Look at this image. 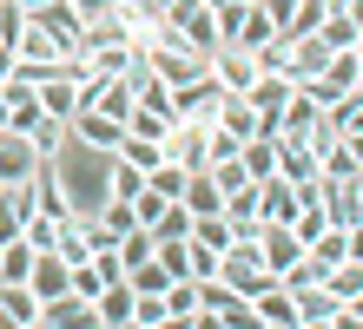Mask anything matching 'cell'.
I'll return each mask as SVG.
<instances>
[{
  "label": "cell",
  "instance_id": "8fae6325",
  "mask_svg": "<svg viewBox=\"0 0 363 329\" xmlns=\"http://www.w3.org/2000/svg\"><path fill=\"white\" fill-rule=\"evenodd\" d=\"M251 323L258 329H297V296L284 283H264V290L251 296Z\"/></svg>",
  "mask_w": 363,
  "mask_h": 329
},
{
  "label": "cell",
  "instance_id": "d4e9b609",
  "mask_svg": "<svg viewBox=\"0 0 363 329\" xmlns=\"http://www.w3.org/2000/svg\"><path fill=\"white\" fill-rule=\"evenodd\" d=\"M357 33H363V27H357L344 7H330L324 20H317V40H324V47H357Z\"/></svg>",
  "mask_w": 363,
  "mask_h": 329
},
{
  "label": "cell",
  "instance_id": "8d00e7d4",
  "mask_svg": "<svg viewBox=\"0 0 363 329\" xmlns=\"http://www.w3.org/2000/svg\"><path fill=\"white\" fill-rule=\"evenodd\" d=\"M344 145H350V158L363 165V125H357V132H344Z\"/></svg>",
  "mask_w": 363,
  "mask_h": 329
},
{
  "label": "cell",
  "instance_id": "8992f818",
  "mask_svg": "<svg viewBox=\"0 0 363 329\" xmlns=\"http://www.w3.org/2000/svg\"><path fill=\"white\" fill-rule=\"evenodd\" d=\"M33 171H40V145L27 139V132L0 125V185H27Z\"/></svg>",
  "mask_w": 363,
  "mask_h": 329
},
{
  "label": "cell",
  "instance_id": "6da1fadb",
  "mask_svg": "<svg viewBox=\"0 0 363 329\" xmlns=\"http://www.w3.org/2000/svg\"><path fill=\"white\" fill-rule=\"evenodd\" d=\"M199 283V316H191V329H258L251 323V296H238L225 277H191Z\"/></svg>",
  "mask_w": 363,
  "mask_h": 329
},
{
  "label": "cell",
  "instance_id": "9c48e42d",
  "mask_svg": "<svg viewBox=\"0 0 363 329\" xmlns=\"http://www.w3.org/2000/svg\"><path fill=\"white\" fill-rule=\"evenodd\" d=\"M67 132L79 145H99V151H119V139H125V119H113V112H99V105H79V112L67 119Z\"/></svg>",
  "mask_w": 363,
  "mask_h": 329
},
{
  "label": "cell",
  "instance_id": "83f0119b",
  "mask_svg": "<svg viewBox=\"0 0 363 329\" xmlns=\"http://www.w3.org/2000/svg\"><path fill=\"white\" fill-rule=\"evenodd\" d=\"M185 178H191L185 165H172V158H159L152 171H145V191H152V197H179V191H185Z\"/></svg>",
  "mask_w": 363,
  "mask_h": 329
},
{
  "label": "cell",
  "instance_id": "d590c367",
  "mask_svg": "<svg viewBox=\"0 0 363 329\" xmlns=\"http://www.w3.org/2000/svg\"><path fill=\"white\" fill-rule=\"evenodd\" d=\"M67 7H79V13H86V20H99L106 7H113V0H67Z\"/></svg>",
  "mask_w": 363,
  "mask_h": 329
},
{
  "label": "cell",
  "instance_id": "e575fe53",
  "mask_svg": "<svg viewBox=\"0 0 363 329\" xmlns=\"http://www.w3.org/2000/svg\"><path fill=\"white\" fill-rule=\"evenodd\" d=\"M191 277H218V250H199V244H191Z\"/></svg>",
  "mask_w": 363,
  "mask_h": 329
},
{
  "label": "cell",
  "instance_id": "7c38bea8",
  "mask_svg": "<svg viewBox=\"0 0 363 329\" xmlns=\"http://www.w3.org/2000/svg\"><path fill=\"white\" fill-rule=\"evenodd\" d=\"M317 119H324V105H317L304 86H297V93L284 99V112H277L271 125H277V139H311V132H317Z\"/></svg>",
  "mask_w": 363,
  "mask_h": 329
},
{
  "label": "cell",
  "instance_id": "d6a6232c",
  "mask_svg": "<svg viewBox=\"0 0 363 329\" xmlns=\"http://www.w3.org/2000/svg\"><path fill=\"white\" fill-rule=\"evenodd\" d=\"M133 329H165V296H133Z\"/></svg>",
  "mask_w": 363,
  "mask_h": 329
},
{
  "label": "cell",
  "instance_id": "30bf717a",
  "mask_svg": "<svg viewBox=\"0 0 363 329\" xmlns=\"http://www.w3.org/2000/svg\"><path fill=\"white\" fill-rule=\"evenodd\" d=\"M297 257H304V244H297L291 224H258V263H264L271 277H284Z\"/></svg>",
  "mask_w": 363,
  "mask_h": 329
},
{
  "label": "cell",
  "instance_id": "4dcf8cb0",
  "mask_svg": "<svg viewBox=\"0 0 363 329\" xmlns=\"http://www.w3.org/2000/svg\"><path fill=\"white\" fill-rule=\"evenodd\" d=\"M20 237H27L33 250H53V237H60V217H47V211H33L27 224H20Z\"/></svg>",
  "mask_w": 363,
  "mask_h": 329
},
{
  "label": "cell",
  "instance_id": "44dd1931",
  "mask_svg": "<svg viewBox=\"0 0 363 329\" xmlns=\"http://www.w3.org/2000/svg\"><path fill=\"white\" fill-rule=\"evenodd\" d=\"M277 145H284L277 132H258V139H245V145H238V165L251 171V178H271V171H277Z\"/></svg>",
  "mask_w": 363,
  "mask_h": 329
},
{
  "label": "cell",
  "instance_id": "1f68e13d",
  "mask_svg": "<svg viewBox=\"0 0 363 329\" xmlns=\"http://www.w3.org/2000/svg\"><path fill=\"white\" fill-rule=\"evenodd\" d=\"M20 33H27V13H20L13 0H0V47L13 53V47H20Z\"/></svg>",
  "mask_w": 363,
  "mask_h": 329
},
{
  "label": "cell",
  "instance_id": "ba28073f",
  "mask_svg": "<svg viewBox=\"0 0 363 329\" xmlns=\"http://www.w3.org/2000/svg\"><path fill=\"white\" fill-rule=\"evenodd\" d=\"M304 211V191H297L284 171H271V178H258V217L264 224H291V217Z\"/></svg>",
  "mask_w": 363,
  "mask_h": 329
},
{
  "label": "cell",
  "instance_id": "277c9868",
  "mask_svg": "<svg viewBox=\"0 0 363 329\" xmlns=\"http://www.w3.org/2000/svg\"><path fill=\"white\" fill-rule=\"evenodd\" d=\"M218 277H225L238 296H258L264 283H277V277L264 270V263H258V244H231V250L218 257Z\"/></svg>",
  "mask_w": 363,
  "mask_h": 329
},
{
  "label": "cell",
  "instance_id": "4316f807",
  "mask_svg": "<svg viewBox=\"0 0 363 329\" xmlns=\"http://www.w3.org/2000/svg\"><path fill=\"white\" fill-rule=\"evenodd\" d=\"M264 40H277V20L258 7V0H251V7H245V27H238V47H251V53H258Z\"/></svg>",
  "mask_w": 363,
  "mask_h": 329
},
{
  "label": "cell",
  "instance_id": "5bb4252c",
  "mask_svg": "<svg viewBox=\"0 0 363 329\" xmlns=\"http://www.w3.org/2000/svg\"><path fill=\"white\" fill-rule=\"evenodd\" d=\"M0 329H40V296L27 283H0Z\"/></svg>",
  "mask_w": 363,
  "mask_h": 329
},
{
  "label": "cell",
  "instance_id": "f546056e",
  "mask_svg": "<svg viewBox=\"0 0 363 329\" xmlns=\"http://www.w3.org/2000/svg\"><path fill=\"white\" fill-rule=\"evenodd\" d=\"M119 158L139 165V171H152V165L165 158V145H159V139H139V132H125V139H119Z\"/></svg>",
  "mask_w": 363,
  "mask_h": 329
},
{
  "label": "cell",
  "instance_id": "cb8c5ba5",
  "mask_svg": "<svg viewBox=\"0 0 363 329\" xmlns=\"http://www.w3.org/2000/svg\"><path fill=\"white\" fill-rule=\"evenodd\" d=\"M139 191H145V171L125 165L119 151H113V165H106V197H139Z\"/></svg>",
  "mask_w": 363,
  "mask_h": 329
},
{
  "label": "cell",
  "instance_id": "3957f363",
  "mask_svg": "<svg viewBox=\"0 0 363 329\" xmlns=\"http://www.w3.org/2000/svg\"><path fill=\"white\" fill-rule=\"evenodd\" d=\"M165 20H172V33H179L185 53L211 59V47H218V13H211L205 0H172V7H165Z\"/></svg>",
  "mask_w": 363,
  "mask_h": 329
},
{
  "label": "cell",
  "instance_id": "d6986e66",
  "mask_svg": "<svg viewBox=\"0 0 363 329\" xmlns=\"http://www.w3.org/2000/svg\"><path fill=\"white\" fill-rule=\"evenodd\" d=\"M191 316H199V283L172 277L165 283V329H191Z\"/></svg>",
  "mask_w": 363,
  "mask_h": 329
},
{
  "label": "cell",
  "instance_id": "7402d4cb",
  "mask_svg": "<svg viewBox=\"0 0 363 329\" xmlns=\"http://www.w3.org/2000/svg\"><path fill=\"white\" fill-rule=\"evenodd\" d=\"M191 244H199V250H231V217L225 211H211V217H191Z\"/></svg>",
  "mask_w": 363,
  "mask_h": 329
},
{
  "label": "cell",
  "instance_id": "5b68a950",
  "mask_svg": "<svg viewBox=\"0 0 363 329\" xmlns=\"http://www.w3.org/2000/svg\"><path fill=\"white\" fill-rule=\"evenodd\" d=\"M205 73L225 86V93H245L251 79H258V59H251V47H238V40H225V47H211Z\"/></svg>",
  "mask_w": 363,
  "mask_h": 329
},
{
  "label": "cell",
  "instance_id": "9a60e30c",
  "mask_svg": "<svg viewBox=\"0 0 363 329\" xmlns=\"http://www.w3.org/2000/svg\"><path fill=\"white\" fill-rule=\"evenodd\" d=\"M291 93H297V79H291V73H258V79L245 86V99L258 105V119H277V112H284V99H291Z\"/></svg>",
  "mask_w": 363,
  "mask_h": 329
},
{
  "label": "cell",
  "instance_id": "ffe728a7",
  "mask_svg": "<svg viewBox=\"0 0 363 329\" xmlns=\"http://www.w3.org/2000/svg\"><path fill=\"white\" fill-rule=\"evenodd\" d=\"M179 204H185L191 217H211V211H225V191L211 185V171H191L185 191H179Z\"/></svg>",
  "mask_w": 363,
  "mask_h": 329
},
{
  "label": "cell",
  "instance_id": "7a4b0ae2",
  "mask_svg": "<svg viewBox=\"0 0 363 329\" xmlns=\"http://www.w3.org/2000/svg\"><path fill=\"white\" fill-rule=\"evenodd\" d=\"M33 27H40V40L53 47V59H67V53H79L86 47V13L79 7H67V0H47L40 13H27Z\"/></svg>",
  "mask_w": 363,
  "mask_h": 329
},
{
  "label": "cell",
  "instance_id": "484cf974",
  "mask_svg": "<svg viewBox=\"0 0 363 329\" xmlns=\"http://www.w3.org/2000/svg\"><path fill=\"white\" fill-rule=\"evenodd\" d=\"M125 283H133V296H165V263L159 257H145V263H133V270H125Z\"/></svg>",
  "mask_w": 363,
  "mask_h": 329
},
{
  "label": "cell",
  "instance_id": "74e56055",
  "mask_svg": "<svg viewBox=\"0 0 363 329\" xmlns=\"http://www.w3.org/2000/svg\"><path fill=\"white\" fill-rule=\"evenodd\" d=\"M13 7H20V13H40V7H47V0H13Z\"/></svg>",
  "mask_w": 363,
  "mask_h": 329
},
{
  "label": "cell",
  "instance_id": "52a82bcc",
  "mask_svg": "<svg viewBox=\"0 0 363 329\" xmlns=\"http://www.w3.org/2000/svg\"><path fill=\"white\" fill-rule=\"evenodd\" d=\"M291 296H297V329H337V316H344V296L330 283H304Z\"/></svg>",
  "mask_w": 363,
  "mask_h": 329
},
{
  "label": "cell",
  "instance_id": "e0dca14e",
  "mask_svg": "<svg viewBox=\"0 0 363 329\" xmlns=\"http://www.w3.org/2000/svg\"><path fill=\"white\" fill-rule=\"evenodd\" d=\"M40 329H93V303L86 296H53V303H40Z\"/></svg>",
  "mask_w": 363,
  "mask_h": 329
},
{
  "label": "cell",
  "instance_id": "836d02e7",
  "mask_svg": "<svg viewBox=\"0 0 363 329\" xmlns=\"http://www.w3.org/2000/svg\"><path fill=\"white\" fill-rule=\"evenodd\" d=\"M99 290H106V277L93 270V257H86V263H73V296H86V303H93Z\"/></svg>",
  "mask_w": 363,
  "mask_h": 329
},
{
  "label": "cell",
  "instance_id": "f35d334b",
  "mask_svg": "<svg viewBox=\"0 0 363 329\" xmlns=\"http://www.w3.org/2000/svg\"><path fill=\"white\" fill-rule=\"evenodd\" d=\"M357 191H363V171H357Z\"/></svg>",
  "mask_w": 363,
  "mask_h": 329
},
{
  "label": "cell",
  "instance_id": "ac0fdd59",
  "mask_svg": "<svg viewBox=\"0 0 363 329\" xmlns=\"http://www.w3.org/2000/svg\"><path fill=\"white\" fill-rule=\"evenodd\" d=\"M330 53H337V47H324L317 33H297V40H291V79L304 86L311 73H324V66H330Z\"/></svg>",
  "mask_w": 363,
  "mask_h": 329
},
{
  "label": "cell",
  "instance_id": "4fadbf2b",
  "mask_svg": "<svg viewBox=\"0 0 363 329\" xmlns=\"http://www.w3.org/2000/svg\"><path fill=\"white\" fill-rule=\"evenodd\" d=\"M93 329H133V283H106L93 296Z\"/></svg>",
  "mask_w": 363,
  "mask_h": 329
},
{
  "label": "cell",
  "instance_id": "2e32d148",
  "mask_svg": "<svg viewBox=\"0 0 363 329\" xmlns=\"http://www.w3.org/2000/svg\"><path fill=\"white\" fill-rule=\"evenodd\" d=\"M33 93H40V105H47V119H73V112H79V79H67L60 66L33 86Z\"/></svg>",
  "mask_w": 363,
  "mask_h": 329
},
{
  "label": "cell",
  "instance_id": "f1b7e54d",
  "mask_svg": "<svg viewBox=\"0 0 363 329\" xmlns=\"http://www.w3.org/2000/svg\"><path fill=\"white\" fill-rule=\"evenodd\" d=\"M357 171H363V165L350 158V145H344V139L317 151V178H357Z\"/></svg>",
  "mask_w": 363,
  "mask_h": 329
},
{
  "label": "cell",
  "instance_id": "603a6c76",
  "mask_svg": "<svg viewBox=\"0 0 363 329\" xmlns=\"http://www.w3.org/2000/svg\"><path fill=\"white\" fill-rule=\"evenodd\" d=\"M33 244L27 237H7V244H0V283H27V270H33Z\"/></svg>",
  "mask_w": 363,
  "mask_h": 329
}]
</instances>
